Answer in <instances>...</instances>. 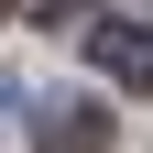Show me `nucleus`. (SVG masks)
Listing matches in <instances>:
<instances>
[{"instance_id":"1","label":"nucleus","mask_w":153,"mask_h":153,"mask_svg":"<svg viewBox=\"0 0 153 153\" xmlns=\"http://www.w3.org/2000/svg\"><path fill=\"white\" fill-rule=\"evenodd\" d=\"M33 142H44V153H99L109 142V109L99 99H44V109H33Z\"/></svg>"},{"instance_id":"2","label":"nucleus","mask_w":153,"mask_h":153,"mask_svg":"<svg viewBox=\"0 0 153 153\" xmlns=\"http://www.w3.org/2000/svg\"><path fill=\"white\" fill-rule=\"evenodd\" d=\"M88 55H99V76H109V88H131V99L153 88V33H142V22H99V33H88Z\"/></svg>"},{"instance_id":"3","label":"nucleus","mask_w":153,"mask_h":153,"mask_svg":"<svg viewBox=\"0 0 153 153\" xmlns=\"http://www.w3.org/2000/svg\"><path fill=\"white\" fill-rule=\"evenodd\" d=\"M88 0H22V22H76Z\"/></svg>"}]
</instances>
